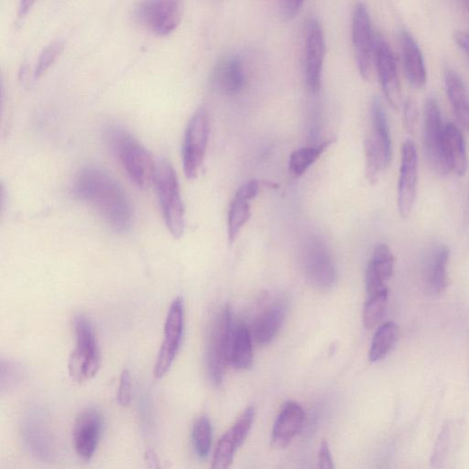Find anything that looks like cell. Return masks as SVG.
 Listing matches in <instances>:
<instances>
[{
  "instance_id": "obj_1",
  "label": "cell",
  "mask_w": 469,
  "mask_h": 469,
  "mask_svg": "<svg viewBox=\"0 0 469 469\" xmlns=\"http://www.w3.org/2000/svg\"><path fill=\"white\" fill-rule=\"evenodd\" d=\"M73 194L95 210L114 231L128 230L132 222V207L123 187L105 169L83 168L75 176Z\"/></svg>"
},
{
  "instance_id": "obj_2",
  "label": "cell",
  "mask_w": 469,
  "mask_h": 469,
  "mask_svg": "<svg viewBox=\"0 0 469 469\" xmlns=\"http://www.w3.org/2000/svg\"><path fill=\"white\" fill-rule=\"evenodd\" d=\"M106 140L137 186L146 189L155 181L157 163L149 150L140 145L128 131L119 126H111L106 130Z\"/></svg>"
},
{
  "instance_id": "obj_3",
  "label": "cell",
  "mask_w": 469,
  "mask_h": 469,
  "mask_svg": "<svg viewBox=\"0 0 469 469\" xmlns=\"http://www.w3.org/2000/svg\"><path fill=\"white\" fill-rule=\"evenodd\" d=\"M74 328L75 348L69 358L68 372L73 382L84 384L98 374L102 365L101 351L95 332L85 316H75Z\"/></svg>"
},
{
  "instance_id": "obj_4",
  "label": "cell",
  "mask_w": 469,
  "mask_h": 469,
  "mask_svg": "<svg viewBox=\"0 0 469 469\" xmlns=\"http://www.w3.org/2000/svg\"><path fill=\"white\" fill-rule=\"evenodd\" d=\"M154 181L165 225L172 236L180 239L185 226L184 206L177 173L169 161H158Z\"/></svg>"
},
{
  "instance_id": "obj_5",
  "label": "cell",
  "mask_w": 469,
  "mask_h": 469,
  "mask_svg": "<svg viewBox=\"0 0 469 469\" xmlns=\"http://www.w3.org/2000/svg\"><path fill=\"white\" fill-rule=\"evenodd\" d=\"M234 327L230 308L225 306L214 320L208 343V375L210 383L216 387L222 385L226 367L229 365Z\"/></svg>"
},
{
  "instance_id": "obj_6",
  "label": "cell",
  "mask_w": 469,
  "mask_h": 469,
  "mask_svg": "<svg viewBox=\"0 0 469 469\" xmlns=\"http://www.w3.org/2000/svg\"><path fill=\"white\" fill-rule=\"evenodd\" d=\"M209 137V117L206 109L199 108L187 125L182 144V167L185 176L195 179L199 174L206 157Z\"/></svg>"
},
{
  "instance_id": "obj_7",
  "label": "cell",
  "mask_w": 469,
  "mask_h": 469,
  "mask_svg": "<svg viewBox=\"0 0 469 469\" xmlns=\"http://www.w3.org/2000/svg\"><path fill=\"white\" fill-rule=\"evenodd\" d=\"M182 13V4L176 0H151L136 6L134 18L150 31L167 35L179 26Z\"/></svg>"
},
{
  "instance_id": "obj_8",
  "label": "cell",
  "mask_w": 469,
  "mask_h": 469,
  "mask_svg": "<svg viewBox=\"0 0 469 469\" xmlns=\"http://www.w3.org/2000/svg\"><path fill=\"white\" fill-rule=\"evenodd\" d=\"M352 41L358 71L371 80L375 71V42L369 13L364 4H358L352 16Z\"/></svg>"
},
{
  "instance_id": "obj_9",
  "label": "cell",
  "mask_w": 469,
  "mask_h": 469,
  "mask_svg": "<svg viewBox=\"0 0 469 469\" xmlns=\"http://www.w3.org/2000/svg\"><path fill=\"white\" fill-rule=\"evenodd\" d=\"M303 262L309 283L315 289L326 291L333 288L337 270L331 252L323 241L312 237L305 243Z\"/></svg>"
},
{
  "instance_id": "obj_10",
  "label": "cell",
  "mask_w": 469,
  "mask_h": 469,
  "mask_svg": "<svg viewBox=\"0 0 469 469\" xmlns=\"http://www.w3.org/2000/svg\"><path fill=\"white\" fill-rule=\"evenodd\" d=\"M183 326V302L177 298L172 303L166 317L164 341L154 369L156 379H163L172 367L181 347Z\"/></svg>"
},
{
  "instance_id": "obj_11",
  "label": "cell",
  "mask_w": 469,
  "mask_h": 469,
  "mask_svg": "<svg viewBox=\"0 0 469 469\" xmlns=\"http://www.w3.org/2000/svg\"><path fill=\"white\" fill-rule=\"evenodd\" d=\"M444 128L439 102L437 98L430 97L424 112V148L430 167L439 175L449 173L443 155Z\"/></svg>"
},
{
  "instance_id": "obj_12",
  "label": "cell",
  "mask_w": 469,
  "mask_h": 469,
  "mask_svg": "<svg viewBox=\"0 0 469 469\" xmlns=\"http://www.w3.org/2000/svg\"><path fill=\"white\" fill-rule=\"evenodd\" d=\"M103 417L93 408L81 411L75 418L72 441L75 453L84 460L95 454L103 431Z\"/></svg>"
},
{
  "instance_id": "obj_13",
  "label": "cell",
  "mask_w": 469,
  "mask_h": 469,
  "mask_svg": "<svg viewBox=\"0 0 469 469\" xmlns=\"http://www.w3.org/2000/svg\"><path fill=\"white\" fill-rule=\"evenodd\" d=\"M418 182V155L414 143L408 139L403 145L397 205L400 215L408 217L414 207Z\"/></svg>"
},
{
  "instance_id": "obj_14",
  "label": "cell",
  "mask_w": 469,
  "mask_h": 469,
  "mask_svg": "<svg viewBox=\"0 0 469 469\" xmlns=\"http://www.w3.org/2000/svg\"><path fill=\"white\" fill-rule=\"evenodd\" d=\"M375 70L388 102L398 110L402 104V89L397 63L391 46L382 36L376 37L375 42Z\"/></svg>"
},
{
  "instance_id": "obj_15",
  "label": "cell",
  "mask_w": 469,
  "mask_h": 469,
  "mask_svg": "<svg viewBox=\"0 0 469 469\" xmlns=\"http://www.w3.org/2000/svg\"><path fill=\"white\" fill-rule=\"evenodd\" d=\"M324 55L323 29L320 21L313 17L306 27L305 65L306 86L311 93H316L320 89Z\"/></svg>"
},
{
  "instance_id": "obj_16",
  "label": "cell",
  "mask_w": 469,
  "mask_h": 469,
  "mask_svg": "<svg viewBox=\"0 0 469 469\" xmlns=\"http://www.w3.org/2000/svg\"><path fill=\"white\" fill-rule=\"evenodd\" d=\"M305 413L296 402L287 403L277 417L272 430V446L286 448L303 429Z\"/></svg>"
},
{
  "instance_id": "obj_17",
  "label": "cell",
  "mask_w": 469,
  "mask_h": 469,
  "mask_svg": "<svg viewBox=\"0 0 469 469\" xmlns=\"http://www.w3.org/2000/svg\"><path fill=\"white\" fill-rule=\"evenodd\" d=\"M403 65L408 81L415 87L424 86L428 74L423 53L413 35L407 30L400 34Z\"/></svg>"
},
{
  "instance_id": "obj_18",
  "label": "cell",
  "mask_w": 469,
  "mask_h": 469,
  "mask_svg": "<svg viewBox=\"0 0 469 469\" xmlns=\"http://www.w3.org/2000/svg\"><path fill=\"white\" fill-rule=\"evenodd\" d=\"M394 258L387 245L381 244L375 249L365 275L367 293L387 288L386 283L394 274Z\"/></svg>"
},
{
  "instance_id": "obj_19",
  "label": "cell",
  "mask_w": 469,
  "mask_h": 469,
  "mask_svg": "<svg viewBox=\"0 0 469 469\" xmlns=\"http://www.w3.org/2000/svg\"><path fill=\"white\" fill-rule=\"evenodd\" d=\"M212 82L225 95H237L245 86L244 64L238 57L222 60L215 68Z\"/></svg>"
},
{
  "instance_id": "obj_20",
  "label": "cell",
  "mask_w": 469,
  "mask_h": 469,
  "mask_svg": "<svg viewBox=\"0 0 469 469\" xmlns=\"http://www.w3.org/2000/svg\"><path fill=\"white\" fill-rule=\"evenodd\" d=\"M449 257L446 245H438L429 256L424 268V285L429 295L438 296L446 291Z\"/></svg>"
},
{
  "instance_id": "obj_21",
  "label": "cell",
  "mask_w": 469,
  "mask_h": 469,
  "mask_svg": "<svg viewBox=\"0 0 469 469\" xmlns=\"http://www.w3.org/2000/svg\"><path fill=\"white\" fill-rule=\"evenodd\" d=\"M443 155L448 172L464 175L467 169V154L465 137L454 123L444 128Z\"/></svg>"
},
{
  "instance_id": "obj_22",
  "label": "cell",
  "mask_w": 469,
  "mask_h": 469,
  "mask_svg": "<svg viewBox=\"0 0 469 469\" xmlns=\"http://www.w3.org/2000/svg\"><path fill=\"white\" fill-rule=\"evenodd\" d=\"M448 100L459 123L469 130V91L461 75L447 67L444 74Z\"/></svg>"
},
{
  "instance_id": "obj_23",
  "label": "cell",
  "mask_w": 469,
  "mask_h": 469,
  "mask_svg": "<svg viewBox=\"0 0 469 469\" xmlns=\"http://www.w3.org/2000/svg\"><path fill=\"white\" fill-rule=\"evenodd\" d=\"M287 311L284 303H276L261 314L254 325V337L260 345H268L276 338L284 324Z\"/></svg>"
},
{
  "instance_id": "obj_24",
  "label": "cell",
  "mask_w": 469,
  "mask_h": 469,
  "mask_svg": "<svg viewBox=\"0 0 469 469\" xmlns=\"http://www.w3.org/2000/svg\"><path fill=\"white\" fill-rule=\"evenodd\" d=\"M372 131L370 136L379 146L386 167L389 166L393 155V144L388 119L382 102L374 98L370 106Z\"/></svg>"
},
{
  "instance_id": "obj_25",
  "label": "cell",
  "mask_w": 469,
  "mask_h": 469,
  "mask_svg": "<svg viewBox=\"0 0 469 469\" xmlns=\"http://www.w3.org/2000/svg\"><path fill=\"white\" fill-rule=\"evenodd\" d=\"M253 362L252 338L245 323L234 324L231 341L229 365L234 368L245 370Z\"/></svg>"
},
{
  "instance_id": "obj_26",
  "label": "cell",
  "mask_w": 469,
  "mask_h": 469,
  "mask_svg": "<svg viewBox=\"0 0 469 469\" xmlns=\"http://www.w3.org/2000/svg\"><path fill=\"white\" fill-rule=\"evenodd\" d=\"M399 336V326L390 321L379 327L375 333L368 352V360L377 363L383 360L394 347Z\"/></svg>"
},
{
  "instance_id": "obj_27",
  "label": "cell",
  "mask_w": 469,
  "mask_h": 469,
  "mask_svg": "<svg viewBox=\"0 0 469 469\" xmlns=\"http://www.w3.org/2000/svg\"><path fill=\"white\" fill-rule=\"evenodd\" d=\"M251 216V200L237 192L230 204L228 211L227 234L230 244L237 240Z\"/></svg>"
},
{
  "instance_id": "obj_28",
  "label": "cell",
  "mask_w": 469,
  "mask_h": 469,
  "mask_svg": "<svg viewBox=\"0 0 469 469\" xmlns=\"http://www.w3.org/2000/svg\"><path fill=\"white\" fill-rule=\"evenodd\" d=\"M332 143L333 140L330 139L318 146L303 147L295 151L289 159L290 173L296 177L305 174Z\"/></svg>"
},
{
  "instance_id": "obj_29",
  "label": "cell",
  "mask_w": 469,
  "mask_h": 469,
  "mask_svg": "<svg viewBox=\"0 0 469 469\" xmlns=\"http://www.w3.org/2000/svg\"><path fill=\"white\" fill-rule=\"evenodd\" d=\"M364 152L366 177L369 183L375 184L379 181L382 172L387 167L379 146L370 135L365 139Z\"/></svg>"
},
{
  "instance_id": "obj_30",
  "label": "cell",
  "mask_w": 469,
  "mask_h": 469,
  "mask_svg": "<svg viewBox=\"0 0 469 469\" xmlns=\"http://www.w3.org/2000/svg\"><path fill=\"white\" fill-rule=\"evenodd\" d=\"M389 291L367 296L363 309V324L367 331L373 330L385 315Z\"/></svg>"
},
{
  "instance_id": "obj_31",
  "label": "cell",
  "mask_w": 469,
  "mask_h": 469,
  "mask_svg": "<svg viewBox=\"0 0 469 469\" xmlns=\"http://www.w3.org/2000/svg\"><path fill=\"white\" fill-rule=\"evenodd\" d=\"M192 440L198 456L206 458L212 444V428L207 416H200L196 420L192 430Z\"/></svg>"
},
{
  "instance_id": "obj_32",
  "label": "cell",
  "mask_w": 469,
  "mask_h": 469,
  "mask_svg": "<svg viewBox=\"0 0 469 469\" xmlns=\"http://www.w3.org/2000/svg\"><path fill=\"white\" fill-rule=\"evenodd\" d=\"M238 447L234 444L229 431H227L218 441L216 447L211 469H229Z\"/></svg>"
},
{
  "instance_id": "obj_33",
  "label": "cell",
  "mask_w": 469,
  "mask_h": 469,
  "mask_svg": "<svg viewBox=\"0 0 469 469\" xmlns=\"http://www.w3.org/2000/svg\"><path fill=\"white\" fill-rule=\"evenodd\" d=\"M65 42L61 39H58L50 42L45 47L40 53L35 68V77H40L49 70L56 62L63 51Z\"/></svg>"
},
{
  "instance_id": "obj_34",
  "label": "cell",
  "mask_w": 469,
  "mask_h": 469,
  "mask_svg": "<svg viewBox=\"0 0 469 469\" xmlns=\"http://www.w3.org/2000/svg\"><path fill=\"white\" fill-rule=\"evenodd\" d=\"M255 410L253 407L247 408L238 418L236 423L228 430L234 444L240 448L245 442L253 424Z\"/></svg>"
},
{
  "instance_id": "obj_35",
  "label": "cell",
  "mask_w": 469,
  "mask_h": 469,
  "mask_svg": "<svg viewBox=\"0 0 469 469\" xmlns=\"http://www.w3.org/2000/svg\"><path fill=\"white\" fill-rule=\"evenodd\" d=\"M419 119V110L416 101L409 97L404 102L403 123L409 132H414Z\"/></svg>"
},
{
  "instance_id": "obj_36",
  "label": "cell",
  "mask_w": 469,
  "mask_h": 469,
  "mask_svg": "<svg viewBox=\"0 0 469 469\" xmlns=\"http://www.w3.org/2000/svg\"><path fill=\"white\" fill-rule=\"evenodd\" d=\"M118 403L122 407H127L131 402V378L128 369H124L120 375Z\"/></svg>"
},
{
  "instance_id": "obj_37",
  "label": "cell",
  "mask_w": 469,
  "mask_h": 469,
  "mask_svg": "<svg viewBox=\"0 0 469 469\" xmlns=\"http://www.w3.org/2000/svg\"><path fill=\"white\" fill-rule=\"evenodd\" d=\"M304 3L299 0H288L279 4V12L285 20H293L298 16Z\"/></svg>"
},
{
  "instance_id": "obj_38",
  "label": "cell",
  "mask_w": 469,
  "mask_h": 469,
  "mask_svg": "<svg viewBox=\"0 0 469 469\" xmlns=\"http://www.w3.org/2000/svg\"><path fill=\"white\" fill-rule=\"evenodd\" d=\"M318 461L319 469H335L330 446L325 441L321 444Z\"/></svg>"
},
{
  "instance_id": "obj_39",
  "label": "cell",
  "mask_w": 469,
  "mask_h": 469,
  "mask_svg": "<svg viewBox=\"0 0 469 469\" xmlns=\"http://www.w3.org/2000/svg\"><path fill=\"white\" fill-rule=\"evenodd\" d=\"M454 39L460 49L469 56V31H458L455 32Z\"/></svg>"
},
{
  "instance_id": "obj_40",
  "label": "cell",
  "mask_w": 469,
  "mask_h": 469,
  "mask_svg": "<svg viewBox=\"0 0 469 469\" xmlns=\"http://www.w3.org/2000/svg\"><path fill=\"white\" fill-rule=\"evenodd\" d=\"M146 457L149 469H160L159 461L154 450L146 451Z\"/></svg>"
},
{
  "instance_id": "obj_41",
  "label": "cell",
  "mask_w": 469,
  "mask_h": 469,
  "mask_svg": "<svg viewBox=\"0 0 469 469\" xmlns=\"http://www.w3.org/2000/svg\"><path fill=\"white\" fill-rule=\"evenodd\" d=\"M32 4V2H22L19 6L18 17L23 18L24 16H26Z\"/></svg>"
},
{
  "instance_id": "obj_42",
  "label": "cell",
  "mask_w": 469,
  "mask_h": 469,
  "mask_svg": "<svg viewBox=\"0 0 469 469\" xmlns=\"http://www.w3.org/2000/svg\"><path fill=\"white\" fill-rule=\"evenodd\" d=\"M465 7L469 11V0H465L464 3Z\"/></svg>"
}]
</instances>
